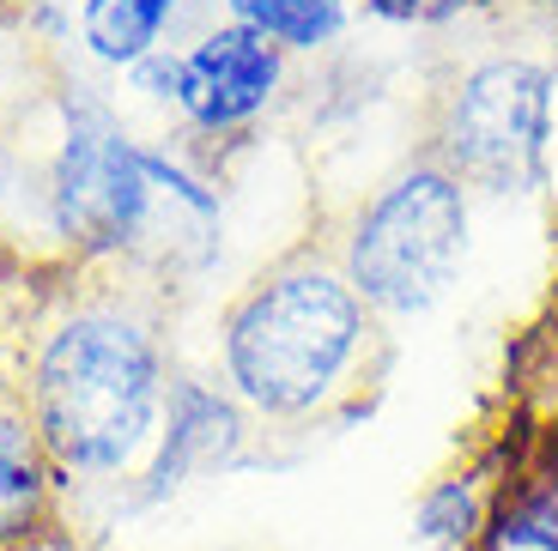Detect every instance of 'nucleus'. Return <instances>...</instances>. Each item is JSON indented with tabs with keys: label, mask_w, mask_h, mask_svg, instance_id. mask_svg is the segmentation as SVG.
I'll list each match as a JSON object with an SVG mask.
<instances>
[{
	"label": "nucleus",
	"mask_w": 558,
	"mask_h": 551,
	"mask_svg": "<svg viewBox=\"0 0 558 551\" xmlns=\"http://www.w3.org/2000/svg\"><path fill=\"white\" fill-rule=\"evenodd\" d=\"M170 364L165 291L140 273H73L19 345V394L68 491H128L153 455Z\"/></svg>",
	"instance_id": "f257e3e1"
},
{
	"label": "nucleus",
	"mask_w": 558,
	"mask_h": 551,
	"mask_svg": "<svg viewBox=\"0 0 558 551\" xmlns=\"http://www.w3.org/2000/svg\"><path fill=\"white\" fill-rule=\"evenodd\" d=\"M195 7L201 0H80L73 37H80L85 61H98L110 73H128L134 61L158 56V49H177L182 30L195 37L201 30Z\"/></svg>",
	"instance_id": "9b49d317"
},
{
	"label": "nucleus",
	"mask_w": 558,
	"mask_h": 551,
	"mask_svg": "<svg viewBox=\"0 0 558 551\" xmlns=\"http://www.w3.org/2000/svg\"><path fill=\"white\" fill-rule=\"evenodd\" d=\"M250 449H255V418L219 382L177 370L158 442H153V455L140 461V473L128 479L122 510H165L182 491L238 473L250 461Z\"/></svg>",
	"instance_id": "0eeeda50"
},
{
	"label": "nucleus",
	"mask_w": 558,
	"mask_h": 551,
	"mask_svg": "<svg viewBox=\"0 0 558 551\" xmlns=\"http://www.w3.org/2000/svg\"><path fill=\"white\" fill-rule=\"evenodd\" d=\"M56 152L43 164V224L68 248L73 273H140L158 219V188L146 170V139L85 79L61 85Z\"/></svg>",
	"instance_id": "39448f33"
},
{
	"label": "nucleus",
	"mask_w": 558,
	"mask_h": 551,
	"mask_svg": "<svg viewBox=\"0 0 558 551\" xmlns=\"http://www.w3.org/2000/svg\"><path fill=\"white\" fill-rule=\"evenodd\" d=\"M352 25H359V0H292V13L274 30V42L292 61H316L328 49H340Z\"/></svg>",
	"instance_id": "f8f14e48"
},
{
	"label": "nucleus",
	"mask_w": 558,
	"mask_h": 551,
	"mask_svg": "<svg viewBox=\"0 0 558 551\" xmlns=\"http://www.w3.org/2000/svg\"><path fill=\"white\" fill-rule=\"evenodd\" d=\"M437 0H359V19L371 25H395V30H413V25H432Z\"/></svg>",
	"instance_id": "4468645a"
},
{
	"label": "nucleus",
	"mask_w": 558,
	"mask_h": 551,
	"mask_svg": "<svg viewBox=\"0 0 558 551\" xmlns=\"http://www.w3.org/2000/svg\"><path fill=\"white\" fill-rule=\"evenodd\" d=\"M286 85H292V56L274 37L231 25V19H207L182 42V139L231 146V139L255 134L267 110L286 97Z\"/></svg>",
	"instance_id": "423d86ee"
},
{
	"label": "nucleus",
	"mask_w": 558,
	"mask_h": 551,
	"mask_svg": "<svg viewBox=\"0 0 558 551\" xmlns=\"http://www.w3.org/2000/svg\"><path fill=\"white\" fill-rule=\"evenodd\" d=\"M213 382L267 430H316L371 400L389 370V328L371 316L328 243H298L225 304Z\"/></svg>",
	"instance_id": "f03ea898"
},
{
	"label": "nucleus",
	"mask_w": 558,
	"mask_h": 551,
	"mask_svg": "<svg viewBox=\"0 0 558 551\" xmlns=\"http://www.w3.org/2000/svg\"><path fill=\"white\" fill-rule=\"evenodd\" d=\"M122 85H128L134 103H153L158 115H177V103H182V42L177 49H158V56H146V61H134V68L122 73Z\"/></svg>",
	"instance_id": "ddd939ff"
},
{
	"label": "nucleus",
	"mask_w": 558,
	"mask_h": 551,
	"mask_svg": "<svg viewBox=\"0 0 558 551\" xmlns=\"http://www.w3.org/2000/svg\"><path fill=\"white\" fill-rule=\"evenodd\" d=\"M480 551H558V425L510 442V467Z\"/></svg>",
	"instance_id": "9d476101"
},
{
	"label": "nucleus",
	"mask_w": 558,
	"mask_h": 551,
	"mask_svg": "<svg viewBox=\"0 0 558 551\" xmlns=\"http://www.w3.org/2000/svg\"><path fill=\"white\" fill-rule=\"evenodd\" d=\"M558 68L541 49H486L432 97L425 152L474 188V200H529L553 182Z\"/></svg>",
	"instance_id": "20e7f679"
},
{
	"label": "nucleus",
	"mask_w": 558,
	"mask_h": 551,
	"mask_svg": "<svg viewBox=\"0 0 558 551\" xmlns=\"http://www.w3.org/2000/svg\"><path fill=\"white\" fill-rule=\"evenodd\" d=\"M61 510H68V485L31 425L13 352L0 364V551H49Z\"/></svg>",
	"instance_id": "6e6552de"
},
{
	"label": "nucleus",
	"mask_w": 558,
	"mask_h": 551,
	"mask_svg": "<svg viewBox=\"0 0 558 551\" xmlns=\"http://www.w3.org/2000/svg\"><path fill=\"white\" fill-rule=\"evenodd\" d=\"M286 13H292V0H219V19L250 25V30H262V37H274V30L286 25Z\"/></svg>",
	"instance_id": "2eb2a0df"
},
{
	"label": "nucleus",
	"mask_w": 558,
	"mask_h": 551,
	"mask_svg": "<svg viewBox=\"0 0 558 551\" xmlns=\"http://www.w3.org/2000/svg\"><path fill=\"white\" fill-rule=\"evenodd\" d=\"M504 467H510V437L468 461H456V467L432 473L425 491L413 497V510H407L413 551H480V539L492 527V510H498Z\"/></svg>",
	"instance_id": "1a4fd4ad"
},
{
	"label": "nucleus",
	"mask_w": 558,
	"mask_h": 551,
	"mask_svg": "<svg viewBox=\"0 0 558 551\" xmlns=\"http://www.w3.org/2000/svg\"><path fill=\"white\" fill-rule=\"evenodd\" d=\"M510 7H517V13H529V19H541V25L558 37V0H510Z\"/></svg>",
	"instance_id": "dca6fc26"
},
{
	"label": "nucleus",
	"mask_w": 558,
	"mask_h": 551,
	"mask_svg": "<svg viewBox=\"0 0 558 551\" xmlns=\"http://www.w3.org/2000/svg\"><path fill=\"white\" fill-rule=\"evenodd\" d=\"M474 219V188L449 176L432 152H413L371 194L352 200L347 224L335 231L328 248L383 328L389 321H425L468 279Z\"/></svg>",
	"instance_id": "7ed1b4c3"
}]
</instances>
